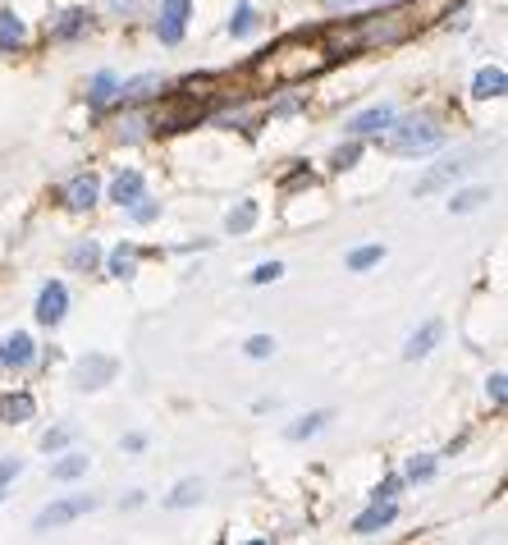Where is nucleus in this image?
<instances>
[{
    "mask_svg": "<svg viewBox=\"0 0 508 545\" xmlns=\"http://www.w3.org/2000/svg\"><path fill=\"white\" fill-rule=\"evenodd\" d=\"M280 275H284L280 262H266V266H257V271H252V284H271V280H280Z\"/></svg>",
    "mask_w": 508,
    "mask_h": 545,
    "instance_id": "35",
    "label": "nucleus"
},
{
    "mask_svg": "<svg viewBox=\"0 0 508 545\" xmlns=\"http://www.w3.org/2000/svg\"><path fill=\"white\" fill-rule=\"evenodd\" d=\"M133 271H138V248H124V243H119V248L110 252V275H119V280H129Z\"/></svg>",
    "mask_w": 508,
    "mask_h": 545,
    "instance_id": "22",
    "label": "nucleus"
},
{
    "mask_svg": "<svg viewBox=\"0 0 508 545\" xmlns=\"http://www.w3.org/2000/svg\"><path fill=\"white\" fill-rule=\"evenodd\" d=\"M69 436H74L69 426H60V431H46V436H42V449H60V445H69Z\"/></svg>",
    "mask_w": 508,
    "mask_h": 545,
    "instance_id": "36",
    "label": "nucleus"
},
{
    "mask_svg": "<svg viewBox=\"0 0 508 545\" xmlns=\"http://www.w3.org/2000/svg\"><path fill=\"white\" fill-rule=\"evenodd\" d=\"M87 28V14L83 10H69V14H60V23L51 28V37L55 42H69V37H78Z\"/></svg>",
    "mask_w": 508,
    "mask_h": 545,
    "instance_id": "21",
    "label": "nucleus"
},
{
    "mask_svg": "<svg viewBox=\"0 0 508 545\" xmlns=\"http://www.w3.org/2000/svg\"><path fill=\"white\" fill-rule=\"evenodd\" d=\"M252 225H257V202H238V207L225 216V229H229V234H248Z\"/></svg>",
    "mask_w": 508,
    "mask_h": 545,
    "instance_id": "19",
    "label": "nucleus"
},
{
    "mask_svg": "<svg viewBox=\"0 0 508 545\" xmlns=\"http://www.w3.org/2000/svg\"><path fill=\"white\" fill-rule=\"evenodd\" d=\"M252 23H257V10H252V5H238L234 19H229V33H234V37H248Z\"/></svg>",
    "mask_w": 508,
    "mask_h": 545,
    "instance_id": "27",
    "label": "nucleus"
},
{
    "mask_svg": "<svg viewBox=\"0 0 508 545\" xmlns=\"http://www.w3.org/2000/svg\"><path fill=\"white\" fill-rule=\"evenodd\" d=\"M19 472H23L19 458H0V495H5V486H10V481L19 477Z\"/></svg>",
    "mask_w": 508,
    "mask_h": 545,
    "instance_id": "34",
    "label": "nucleus"
},
{
    "mask_svg": "<svg viewBox=\"0 0 508 545\" xmlns=\"http://www.w3.org/2000/svg\"><path fill=\"white\" fill-rule=\"evenodd\" d=\"M65 307H69L65 284L51 280L42 294H37V321H42V326H60V321H65Z\"/></svg>",
    "mask_w": 508,
    "mask_h": 545,
    "instance_id": "7",
    "label": "nucleus"
},
{
    "mask_svg": "<svg viewBox=\"0 0 508 545\" xmlns=\"http://www.w3.org/2000/svg\"><path fill=\"white\" fill-rule=\"evenodd\" d=\"M65 202H69L74 211H87L92 202H97V179H92V175H78L74 184L65 188Z\"/></svg>",
    "mask_w": 508,
    "mask_h": 545,
    "instance_id": "16",
    "label": "nucleus"
},
{
    "mask_svg": "<svg viewBox=\"0 0 508 545\" xmlns=\"http://www.w3.org/2000/svg\"><path fill=\"white\" fill-rule=\"evenodd\" d=\"M161 88H165L161 74H142V78H129V83H124L115 97H119V101H147L152 92H161Z\"/></svg>",
    "mask_w": 508,
    "mask_h": 545,
    "instance_id": "13",
    "label": "nucleus"
},
{
    "mask_svg": "<svg viewBox=\"0 0 508 545\" xmlns=\"http://www.w3.org/2000/svg\"><path fill=\"white\" fill-rule=\"evenodd\" d=\"M504 88H508V74L499 65L481 69V74H476V83H472L476 97H504Z\"/></svg>",
    "mask_w": 508,
    "mask_h": 545,
    "instance_id": "17",
    "label": "nucleus"
},
{
    "mask_svg": "<svg viewBox=\"0 0 508 545\" xmlns=\"http://www.w3.org/2000/svg\"><path fill=\"white\" fill-rule=\"evenodd\" d=\"M481 202H486V193H481V188H472V193H458L449 207H454V211H472V207H481Z\"/></svg>",
    "mask_w": 508,
    "mask_h": 545,
    "instance_id": "32",
    "label": "nucleus"
},
{
    "mask_svg": "<svg viewBox=\"0 0 508 545\" xmlns=\"http://www.w3.org/2000/svg\"><path fill=\"white\" fill-rule=\"evenodd\" d=\"M321 426H325V413H312V417H303V422L293 426V431H289V440H307V436H316Z\"/></svg>",
    "mask_w": 508,
    "mask_h": 545,
    "instance_id": "28",
    "label": "nucleus"
},
{
    "mask_svg": "<svg viewBox=\"0 0 508 545\" xmlns=\"http://www.w3.org/2000/svg\"><path fill=\"white\" fill-rule=\"evenodd\" d=\"M440 335H444L440 321H426V326L408 339V349H403V358H426V353H431L435 344H440Z\"/></svg>",
    "mask_w": 508,
    "mask_h": 545,
    "instance_id": "12",
    "label": "nucleus"
},
{
    "mask_svg": "<svg viewBox=\"0 0 508 545\" xmlns=\"http://www.w3.org/2000/svg\"><path fill=\"white\" fill-rule=\"evenodd\" d=\"M394 491H399V477H390V481H385V486H380V491H376V500H394Z\"/></svg>",
    "mask_w": 508,
    "mask_h": 545,
    "instance_id": "39",
    "label": "nucleus"
},
{
    "mask_svg": "<svg viewBox=\"0 0 508 545\" xmlns=\"http://www.w3.org/2000/svg\"><path fill=\"white\" fill-rule=\"evenodd\" d=\"M97 509V495H74V500H55L46 504L42 513H37V532H46V527H65L74 523V518H83V513Z\"/></svg>",
    "mask_w": 508,
    "mask_h": 545,
    "instance_id": "5",
    "label": "nucleus"
},
{
    "mask_svg": "<svg viewBox=\"0 0 508 545\" xmlns=\"http://www.w3.org/2000/svg\"><path fill=\"white\" fill-rule=\"evenodd\" d=\"M394 513H399V509H394V500H376V504H371V509L353 523V532H357V536H371L376 527H390V523H394Z\"/></svg>",
    "mask_w": 508,
    "mask_h": 545,
    "instance_id": "10",
    "label": "nucleus"
},
{
    "mask_svg": "<svg viewBox=\"0 0 508 545\" xmlns=\"http://www.w3.org/2000/svg\"><path fill=\"white\" fill-rule=\"evenodd\" d=\"M490 399H495V404H504V376H499V371L490 376Z\"/></svg>",
    "mask_w": 508,
    "mask_h": 545,
    "instance_id": "38",
    "label": "nucleus"
},
{
    "mask_svg": "<svg viewBox=\"0 0 508 545\" xmlns=\"http://www.w3.org/2000/svg\"><path fill=\"white\" fill-rule=\"evenodd\" d=\"M110 376H115V358H101V353L83 358V362H78V371H74L78 390H97V385H106Z\"/></svg>",
    "mask_w": 508,
    "mask_h": 545,
    "instance_id": "9",
    "label": "nucleus"
},
{
    "mask_svg": "<svg viewBox=\"0 0 508 545\" xmlns=\"http://www.w3.org/2000/svg\"><path fill=\"white\" fill-rule=\"evenodd\" d=\"M271 353H275V339H266V335L248 339V358H271Z\"/></svg>",
    "mask_w": 508,
    "mask_h": 545,
    "instance_id": "33",
    "label": "nucleus"
},
{
    "mask_svg": "<svg viewBox=\"0 0 508 545\" xmlns=\"http://www.w3.org/2000/svg\"><path fill=\"white\" fill-rule=\"evenodd\" d=\"M69 262H74L78 271H92V266L101 262V248H97V243H92V239H87V243H78V248L69 252Z\"/></svg>",
    "mask_w": 508,
    "mask_h": 545,
    "instance_id": "26",
    "label": "nucleus"
},
{
    "mask_svg": "<svg viewBox=\"0 0 508 545\" xmlns=\"http://www.w3.org/2000/svg\"><path fill=\"white\" fill-rule=\"evenodd\" d=\"M152 216H156V202L138 197V202H133V220H152Z\"/></svg>",
    "mask_w": 508,
    "mask_h": 545,
    "instance_id": "37",
    "label": "nucleus"
},
{
    "mask_svg": "<svg viewBox=\"0 0 508 545\" xmlns=\"http://www.w3.org/2000/svg\"><path fill=\"white\" fill-rule=\"evenodd\" d=\"M385 147L399 156H422V152H435V147H444V129L431 120V115H412V120L394 124L385 129Z\"/></svg>",
    "mask_w": 508,
    "mask_h": 545,
    "instance_id": "3",
    "label": "nucleus"
},
{
    "mask_svg": "<svg viewBox=\"0 0 508 545\" xmlns=\"http://www.w3.org/2000/svg\"><path fill=\"white\" fill-rule=\"evenodd\" d=\"M431 472H435V458H431V454H417V458L408 463V477H412V481H426Z\"/></svg>",
    "mask_w": 508,
    "mask_h": 545,
    "instance_id": "30",
    "label": "nucleus"
},
{
    "mask_svg": "<svg viewBox=\"0 0 508 545\" xmlns=\"http://www.w3.org/2000/svg\"><path fill=\"white\" fill-rule=\"evenodd\" d=\"M357 156H362V147H357V142H348V147H339V152L330 156V165H335V170H348Z\"/></svg>",
    "mask_w": 508,
    "mask_h": 545,
    "instance_id": "31",
    "label": "nucleus"
},
{
    "mask_svg": "<svg viewBox=\"0 0 508 545\" xmlns=\"http://www.w3.org/2000/svg\"><path fill=\"white\" fill-rule=\"evenodd\" d=\"M390 120H394V106L380 101V106H367L362 115H353V120H348V133H353V138H376V133L390 129Z\"/></svg>",
    "mask_w": 508,
    "mask_h": 545,
    "instance_id": "8",
    "label": "nucleus"
},
{
    "mask_svg": "<svg viewBox=\"0 0 508 545\" xmlns=\"http://www.w3.org/2000/svg\"><path fill=\"white\" fill-rule=\"evenodd\" d=\"M188 0H161V19H156V37H161L165 46H174L179 37H184V23H188Z\"/></svg>",
    "mask_w": 508,
    "mask_h": 545,
    "instance_id": "6",
    "label": "nucleus"
},
{
    "mask_svg": "<svg viewBox=\"0 0 508 545\" xmlns=\"http://www.w3.org/2000/svg\"><path fill=\"white\" fill-rule=\"evenodd\" d=\"M197 500H202V481H179L165 504H170V509H188V504H197Z\"/></svg>",
    "mask_w": 508,
    "mask_h": 545,
    "instance_id": "23",
    "label": "nucleus"
},
{
    "mask_svg": "<svg viewBox=\"0 0 508 545\" xmlns=\"http://www.w3.org/2000/svg\"><path fill=\"white\" fill-rule=\"evenodd\" d=\"M115 92H119L115 78L97 74V78H92V92H87V101H92V106H106V101H115Z\"/></svg>",
    "mask_w": 508,
    "mask_h": 545,
    "instance_id": "24",
    "label": "nucleus"
},
{
    "mask_svg": "<svg viewBox=\"0 0 508 545\" xmlns=\"http://www.w3.org/2000/svg\"><path fill=\"white\" fill-rule=\"evenodd\" d=\"M33 413H37L33 394H5L0 399V422H28Z\"/></svg>",
    "mask_w": 508,
    "mask_h": 545,
    "instance_id": "14",
    "label": "nucleus"
},
{
    "mask_svg": "<svg viewBox=\"0 0 508 545\" xmlns=\"http://www.w3.org/2000/svg\"><path fill=\"white\" fill-rule=\"evenodd\" d=\"M463 170H467V161H463V156H458V161H444V165H435L431 175H426L422 184H417V193H435V188H440V184H449V179H458V175H463Z\"/></svg>",
    "mask_w": 508,
    "mask_h": 545,
    "instance_id": "18",
    "label": "nucleus"
},
{
    "mask_svg": "<svg viewBox=\"0 0 508 545\" xmlns=\"http://www.w3.org/2000/svg\"><path fill=\"white\" fill-rule=\"evenodd\" d=\"M426 5L422 0H403L394 10H380V14H367V19H357L353 28H335V37L344 46H394V42H408L412 33H422L426 28Z\"/></svg>",
    "mask_w": 508,
    "mask_h": 545,
    "instance_id": "2",
    "label": "nucleus"
},
{
    "mask_svg": "<svg viewBox=\"0 0 508 545\" xmlns=\"http://www.w3.org/2000/svg\"><path fill=\"white\" fill-rule=\"evenodd\" d=\"M380 257H385L380 248H357L353 257H348V266H353V271H371V266H376Z\"/></svg>",
    "mask_w": 508,
    "mask_h": 545,
    "instance_id": "29",
    "label": "nucleus"
},
{
    "mask_svg": "<svg viewBox=\"0 0 508 545\" xmlns=\"http://www.w3.org/2000/svg\"><path fill=\"white\" fill-rule=\"evenodd\" d=\"M206 115V97H197V92L179 88L174 97H165L161 106H156V129L161 133H184V129H197Z\"/></svg>",
    "mask_w": 508,
    "mask_h": 545,
    "instance_id": "4",
    "label": "nucleus"
},
{
    "mask_svg": "<svg viewBox=\"0 0 508 545\" xmlns=\"http://www.w3.org/2000/svg\"><path fill=\"white\" fill-rule=\"evenodd\" d=\"M33 362V339L28 335H10L0 344V367H28Z\"/></svg>",
    "mask_w": 508,
    "mask_h": 545,
    "instance_id": "11",
    "label": "nucleus"
},
{
    "mask_svg": "<svg viewBox=\"0 0 508 545\" xmlns=\"http://www.w3.org/2000/svg\"><path fill=\"white\" fill-rule=\"evenodd\" d=\"M23 37H28L23 19H14V14H0V51H14V46H23Z\"/></svg>",
    "mask_w": 508,
    "mask_h": 545,
    "instance_id": "20",
    "label": "nucleus"
},
{
    "mask_svg": "<svg viewBox=\"0 0 508 545\" xmlns=\"http://www.w3.org/2000/svg\"><path fill=\"white\" fill-rule=\"evenodd\" d=\"M330 65H335V51L325 42H316V37H284L271 51L257 55L252 78L271 83V88H293V83H307V78L325 74Z\"/></svg>",
    "mask_w": 508,
    "mask_h": 545,
    "instance_id": "1",
    "label": "nucleus"
},
{
    "mask_svg": "<svg viewBox=\"0 0 508 545\" xmlns=\"http://www.w3.org/2000/svg\"><path fill=\"white\" fill-rule=\"evenodd\" d=\"M83 472H87V458L83 454H69V458H60V463L51 468V477L55 481H74V477H83Z\"/></svg>",
    "mask_w": 508,
    "mask_h": 545,
    "instance_id": "25",
    "label": "nucleus"
},
{
    "mask_svg": "<svg viewBox=\"0 0 508 545\" xmlns=\"http://www.w3.org/2000/svg\"><path fill=\"white\" fill-rule=\"evenodd\" d=\"M110 197H115L119 207H133V202L142 197V175H138V170H124V175L110 184Z\"/></svg>",
    "mask_w": 508,
    "mask_h": 545,
    "instance_id": "15",
    "label": "nucleus"
}]
</instances>
